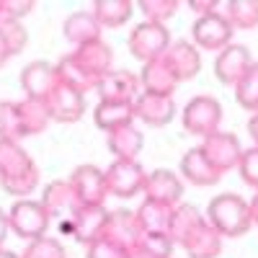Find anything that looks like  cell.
Here are the masks:
<instances>
[{
	"label": "cell",
	"instance_id": "1",
	"mask_svg": "<svg viewBox=\"0 0 258 258\" xmlns=\"http://www.w3.org/2000/svg\"><path fill=\"white\" fill-rule=\"evenodd\" d=\"M0 186L11 197L24 199L39 186V168L18 142L0 140Z\"/></svg>",
	"mask_w": 258,
	"mask_h": 258
},
{
	"label": "cell",
	"instance_id": "2",
	"mask_svg": "<svg viewBox=\"0 0 258 258\" xmlns=\"http://www.w3.org/2000/svg\"><path fill=\"white\" fill-rule=\"evenodd\" d=\"M207 222L217 230L222 238H240L253 227L250 207L238 194H220L207 207Z\"/></svg>",
	"mask_w": 258,
	"mask_h": 258
},
{
	"label": "cell",
	"instance_id": "3",
	"mask_svg": "<svg viewBox=\"0 0 258 258\" xmlns=\"http://www.w3.org/2000/svg\"><path fill=\"white\" fill-rule=\"evenodd\" d=\"M129 54L140 62H153L160 59L165 54V49L170 47V34L163 24H150V21H142L132 29L129 34Z\"/></svg>",
	"mask_w": 258,
	"mask_h": 258
},
{
	"label": "cell",
	"instance_id": "4",
	"mask_svg": "<svg viewBox=\"0 0 258 258\" xmlns=\"http://www.w3.org/2000/svg\"><path fill=\"white\" fill-rule=\"evenodd\" d=\"M183 129L197 137H209L214 132H220V121H222V106L217 98L212 96H197L186 103L183 109Z\"/></svg>",
	"mask_w": 258,
	"mask_h": 258
},
{
	"label": "cell",
	"instance_id": "5",
	"mask_svg": "<svg viewBox=\"0 0 258 258\" xmlns=\"http://www.w3.org/2000/svg\"><path fill=\"white\" fill-rule=\"evenodd\" d=\"M232 26L225 18V13H209L194 21L191 26V44L197 49H209V52H222L225 47L232 44Z\"/></svg>",
	"mask_w": 258,
	"mask_h": 258
},
{
	"label": "cell",
	"instance_id": "6",
	"mask_svg": "<svg viewBox=\"0 0 258 258\" xmlns=\"http://www.w3.org/2000/svg\"><path fill=\"white\" fill-rule=\"evenodd\" d=\"M8 220H11V230L24 240H36L41 235H47V227L52 222L41 202H31V199L16 202L8 212Z\"/></svg>",
	"mask_w": 258,
	"mask_h": 258
},
{
	"label": "cell",
	"instance_id": "7",
	"mask_svg": "<svg viewBox=\"0 0 258 258\" xmlns=\"http://www.w3.org/2000/svg\"><path fill=\"white\" fill-rule=\"evenodd\" d=\"M75 188V197L80 207H101L109 197V186H106V170H101L93 163L78 165L73 176L68 178Z\"/></svg>",
	"mask_w": 258,
	"mask_h": 258
},
{
	"label": "cell",
	"instance_id": "8",
	"mask_svg": "<svg viewBox=\"0 0 258 258\" xmlns=\"http://www.w3.org/2000/svg\"><path fill=\"white\" fill-rule=\"evenodd\" d=\"M145 181H147V173L137 160H114L109 170H106L109 194H114L119 199H132L137 194H142Z\"/></svg>",
	"mask_w": 258,
	"mask_h": 258
},
{
	"label": "cell",
	"instance_id": "9",
	"mask_svg": "<svg viewBox=\"0 0 258 258\" xmlns=\"http://www.w3.org/2000/svg\"><path fill=\"white\" fill-rule=\"evenodd\" d=\"M199 150L204 153V158L220 170V173H227V170L238 168L240 155H243L240 140L235 135H230V132H214V135L204 137Z\"/></svg>",
	"mask_w": 258,
	"mask_h": 258
},
{
	"label": "cell",
	"instance_id": "10",
	"mask_svg": "<svg viewBox=\"0 0 258 258\" xmlns=\"http://www.w3.org/2000/svg\"><path fill=\"white\" fill-rule=\"evenodd\" d=\"M165 62V68L173 73V78L181 80H191L197 78L202 70V54L199 49L191 44L188 39H178V41H170V47L165 49V54L160 57Z\"/></svg>",
	"mask_w": 258,
	"mask_h": 258
},
{
	"label": "cell",
	"instance_id": "11",
	"mask_svg": "<svg viewBox=\"0 0 258 258\" xmlns=\"http://www.w3.org/2000/svg\"><path fill=\"white\" fill-rule=\"evenodd\" d=\"M106 220H109V209H106L103 204L101 207H80L75 212V217L64 225L62 230L70 232L78 243L91 245V243H96L101 235H103Z\"/></svg>",
	"mask_w": 258,
	"mask_h": 258
},
{
	"label": "cell",
	"instance_id": "12",
	"mask_svg": "<svg viewBox=\"0 0 258 258\" xmlns=\"http://www.w3.org/2000/svg\"><path fill=\"white\" fill-rule=\"evenodd\" d=\"M183 197V183L178 181V176L173 170L158 168L153 173H147L145 181V202H158L165 207H178Z\"/></svg>",
	"mask_w": 258,
	"mask_h": 258
},
{
	"label": "cell",
	"instance_id": "13",
	"mask_svg": "<svg viewBox=\"0 0 258 258\" xmlns=\"http://www.w3.org/2000/svg\"><path fill=\"white\" fill-rule=\"evenodd\" d=\"M101 238L111 240V243H116V245H121V248H126V250L135 248V245L140 243V238H142L137 214L129 212V209H111Z\"/></svg>",
	"mask_w": 258,
	"mask_h": 258
},
{
	"label": "cell",
	"instance_id": "14",
	"mask_svg": "<svg viewBox=\"0 0 258 258\" xmlns=\"http://www.w3.org/2000/svg\"><path fill=\"white\" fill-rule=\"evenodd\" d=\"M41 207L47 209V214L54 220V217H59V220H73L75 217V212L80 209V202H78V197H75V188H73V183L70 181H52V183H47V188H44V197H41Z\"/></svg>",
	"mask_w": 258,
	"mask_h": 258
},
{
	"label": "cell",
	"instance_id": "15",
	"mask_svg": "<svg viewBox=\"0 0 258 258\" xmlns=\"http://www.w3.org/2000/svg\"><path fill=\"white\" fill-rule=\"evenodd\" d=\"M21 85H24V91H26V98L47 101V98H49V93L59 85L54 64L41 62V59H36V62L26 64V68L21 70Z\"/></svg>",
	"mask_w": 258,
	"mask_h": 258
},
{
	"label": "cell",
	"instance_id": "16",
	"mask_svg": "<svg viewBox=\"0 0 258 258\" xmlns=\"http://www.w3.org/2000/svg\"><path fill=\"white\" fill-rule=\"evenodd\" d=\"M253 64V57L245 44H230L214 59V75L222 85H235Z\"/></svg>",
	"mask_w": 258,
	"mask_h": 258
},
{
	"label": "cell",
	"instance_id": "17",
	"mask_svg": "<svg viewBox=\"0 0 258 258\" xmlns=\"http://www.w3.org/2000/svg\"><path fill=\"white\" fill-rule=\"evenodd\" d=\"M96 93L101 101H116V103H135L140 96V78L126 70H111L103 75L96 85Z\"/></svg>",
	"mask_w": 258,
	"mask_h": 258
},
{
	"label": "cell",
	"instance_id": "18",
	"mask_svg": "<svg viewBox=\"0 0 258 258\" xmlns=\"http://www.w3.org/2000/svg\"><path fill=\"white\" fill-rule=\"evenodd\" d=\"M47 109H49L52 121L73 124L85 114V101H83V93H78V91H73V88L59 83L47 98Z\"/></svg>",
	"mask_w": 258,
	"mask_h": 258
},
{
	"label": "cell",
	"instance_id": "19",
	"mask_svg": "<svg viewBox=\"0 0 258 258\" xmlns=\"http://www.w3.org/2000/svg\"><path fill=\"white\" fill-rule=\"evenodd\" d=\"M176 114L173 96H153L142 93L135 98V116L145 121L147 126H165Z\"/></svg>",
	"mask_w": 258,
	"mask_h": 258
},
{
	"label": "cell",
	"instance_id": "20",
	"mask_svg": "<svg viewBox=\"0 0 258 258\" xmlns=\"http://www.w3.org/2000/svg\"><path fill=\"white\" fill-rule=\"evenodd\" d=\"M73 57L78 59V64L83 70H88L98 80L111 73L114 52H111V47L106 44L103 39H96V41H88V44H83V47H75Z\"/></svg>",
	"mask_w": 258,
	"mask_h": 258
},
{
	"label": "cell",
	"instance_id": "21",
	"mask_svg": "<svg viewBox=\"0 0 258 258\" xmlns=\"http://www.w3.org/2000/svg\"><path fill=\"white\" fill-rule=\"evenodd\" d=\"M181 173L194 186H214V183H220V178H222V173L204 158V153L199 147H191L188 153H183V158H181Z\"/></svg>",
	"mask_w": 258,
	"mask_h": 258
},
{
	"label": "cell",
	"instance_id": "22",
	"mask_svg": "<svg viewBox=\"0 0 258 258\" xmlns=\"http://www.w3.org/2000/svg\"><path fill=\"white\" fill-rule=\"evenodd\" d=\"M181 245L188 253V258H217L222 253V235L204 220Z\"/></svg>",
	"mask_w": 258,
	"mask_h": 258
},
{
	"label": "cell",
	"instance_id": "23",
	"mask_svg": "<svg viewBox=\"0 0 258 258\" xmlns=\"http://www.w3.org/2000/svg\"><path fill=\"white\" fill-rule=\"evenodd\" d=\"M178 80L173 78L165 68L163 59H153V62H145L142 64V73H140V88L142 93H153V96H173Z\"/></svg>",
	"mask_w": 258,
	"mask_h": 258
},
{
	"label": "cell",
	"instance_id": "24",
	"mask_svg": "<svg viewBox=\"0 0 258 258\" xmlns=\"http://www.w3.org/2000/svg\"><path fill=\"white\" fill-rule=\"evenodd\" d=\"M135 103H116V101H98L93 109V121L106 135L119 126L135 124Z\"/></svg>",
	"mask_w": 258,
	"mask_h": 258
},
{
	"label": "cell",
	"instance_id": "25",
	"mask_svg": "<svg viewBox=\"0 0 258 258\" xmlns=\"http://www.w3.org/2000/svg\"><path fill=\"white\" fill-rule=\"evenodd\" d=\"M106 145H109L111 155L116 160H137L140 150L145 145V137L135 124H126V126H119L106 135Z\"/></svg>",
	"mask_w": 258,
	"mask_h": 258
},
{
	"label": "cell",
	"instance_id": "26",
	"mask_svg": "<svg viewBox=\"0 0 258 258\" xmlns=\"http://www.w3.org/2000/svg\"><path fill=\"white\" fill-rule=\"evenodd\" d=\"M62 31H64V39L73 41L75 47L101 39V26L91 11H75L73 16H68V21L62 24Z\"/></svg>",
	"mask_w": 258,
	"mask_h": 258
},
{
	"label": "cell",
	"instance_id": "27",
	"mask_svg": "<svg viewBox=\"0 0 258 258\" xmlns=\"http://www.w3.org/2000/svg\"><path fill=\"white\" fill-rule=\"evenodd\" d=\"M54 70H57V80L62 85H68V88H73V91H78L83 96L88 91H96V85H98V78H93L88 70H83L73 54H64L54 64Z\"/></svg>",
	"mask_w": 258,
	"mask_h": 258
},
{
	"label": "cell",
	"instance_id": "28",
	"mask_svg": "<svg viewBox=\"0 0 258 258\" xmlns=\"http://www.w3.org/2000/svg\"><path fill=\"white\" fill-rule=\"evenodd\" d=\"M18 121H21V132H24V137L41 135L49 126V121H52L47 101H36V98L18 101Z\"/></svg>",
	"mask_w": 258,
	"mask_h": 258
},
{
	"label": "cell",
	"instance_id": "29",
	"mask_svg": "<svg viewBox=\"0 0 258 258\" xmlns=\"http://www.w3.org/2000/svg\"><path fill=\"white\" fill-rule=\"evenodd\" d=\"M135 214H137L142 235H168L170 232L173 207H165V204H158V202H145Z\"/></svg>",
	"mask_w": 258,
	"mask_h": 258
},
{
	"label": "cell",
	"instance_id": "30",
	"mask_svg": "<svg viewBox=\"0 0 258 258\" xmlns=\"http://www.w3.org/2000/svg\"><path fill=\"white\" fill-rule=\"evenodd\" d=\"M135 11L132 0H96L91 13L96 16L101 29H119L124 26Z\"/></svg>",
	"mask_w": 258,
	"mask_h": 258
},
{
	"label": "cell",
	"instance_id": "31",
	"mask_svg": "<svg viewBox=\"0 0 258 258\" xmlns=\"http://www.w3.org/2000/svg\"><path fill=\"white\" fill-rule=\"evenodd\" d=\"M202 222H204V217H202V212L194 207V204H178V207H173V217H170V232H168L170 240L181 245Z\"/></svg>",
	"mask_w": 258,
	"mask_h": 258
},
{
	"label": "cell",
	"instance_id": "32",
	"mask_svg": "<svg viewBox=\"0 0 258 258\" xmlns=\"http://www.w3.org/2000/svg\"><path fill=\"white\" fill-rule=\"evenodd\" d=\"M225 18L232 29H255L258 26V0H230L225 3Z\"/></svg>",
	"mask_w": 258,
	"mask_h": 258
},
{
	"label": "cell",
	"instance_id": "33",
	"mask_svg": "<svg viewBox=\"0 0 258 258\" xmlns=\"http://www.w3.org/2000/svg\"><path fill=\"white\" fill-rule=\"evenodd\" d=\"M235 98L243 109L250 114H258V62H253L248 73L235 83Z\"/></svg>",
	"mask_w": 258,
	"mask_h": 258
},
{
	"label": "cell",
	"instance_id": "34",
	"mask_svg": "<svg viewBox=\"0 0 258 258\" xmlns=\"http://www.w3.org/2000/svg\"><path fill=\"white\" fill-rule=\"evenodd\" d=\"M0 39H3V44L8 47V52H11V57L13 54H21L26 49V44H29V31H26V26L21 24V21H16V18H3L0 21Z\"/></svg>",
	"mask_w": 258,
	"mask_h": 258
},
{
	"label": "cell",
	"instance_id": "35",
	"mask_svg": "<svg viewBox=\"0 0 258 258\" xmlns=\"http://www.w3.org/2000/svg\"><path fill=\"white\" fill-rule=\"evenodd\" d=\"M178 0H140L137 8L142 11L145 21H150V24H163L165 21H170L176 13H178Z\"/></svg>",
	"mask_w": 258,
	"mask_h": 258
},
{
	"label": "cell",
	"instance_id": "36",
	"mask_svg": "<svg viewBox=\"0 0 258 258\" xmlns=\"http://www.w3.org/2000/svg\"><path fill=\"white\" fill-rule=\"evenodd\" d=\"M24 137L18 121V103L16 101H0V140L18 142Z\"/></svg>",
	"mask_w": 258,
	"mask_h": 258
},
{
	"label": "cell",
	"instance_id": "37",
	"mask_svg": "<svg viewBox=\"0 0 258 258\" xmlns=\"http://www.w3.org/2000/svg\"><path fill=\"white\" fill-rule=\"evenodd\" d=\"M21 258H68V250H64V245L59 240L41 235L36 240H29V245L21 253Z\"/></svg>",
	"mask_w": 258,
	"mask_h": 258
},
{
	"label": "cell",
	"instance_id": "38",
	"mask_svg": "<svg viewBox=\"0 0 258 258\" xmlns=\"http://www.w3.org/2000/svg\"><path fill=\"white\" fill-rule=\"evenodd\" d=\"M147 255L153 258H170L173 255V240H170V235H142L140 243H137Z\"/></svg>",
	"mask_w": 258,
	"mask_h": 258
},
{
	"label": "cell",
	"instance_id": "39",
	"mask_svg": "<svg viewBox=\"0 0 258 258\" xmlns=\"http://www.w3.org/2000/svg\"><path fill=\"white\" fill-rule=\"evenodd\" d=\"M238 170H240V178L258 191V147H250V150H243L240 155V163H238Z\"/></svg>",
	"mask_w": 258,
	"mask_h": 258
},
{
	"label": "cell",
	"instance_id": "40",
	"mask_svg": "<svg viewBox=\"0 0 258 258\" xmlns=\"http://www.w3.org/2000/svg\"><path fill=\"white\" fill-rule=\"evenodd\" d=\"M85 258H126V248L106 240V238H98L96 243L88 245V253Z\"/></svg>",
	"mask_w": 258,
	"mask_h": 258
},
{
	"label": "cell",
	"instance_id": "41",
	"mask_svg": "<svg viewBox=\"0 0 258 258\" xmlns=\"http://www.w3.org/2000/svg\"><path fill=\"white\" fill-rule=\"evenodd\" d=\"M0 6H3V13H6V18H16V21H21L24 16H29L31 11H34V0H0Z\"/></svg>",
	"mask_w": 258,
	"mask_h": 258
},
{
	"label": "cell",
	"instance_id": "42",
	"mask_svg": "<svg viewBox=\"0 0 258 258\" xmlns=\"http://www.w3.org/2000/svg\"><path fill=\"white\" fill-rule=\"evenodd\" d=\"M220 6H222L220 0H188V8L197 13L199 18L202 16H209V13H217Z\"/></svg>",
	"mask_w": 258,
	"mask_h": 258
},
{
	"label": "cell",
	"instance_id": "43",
	"mask_svg": "<svg viewBox=\"0 0 258 258\" xmlns=\"http://www.w3.org/2000/svg\"><path fill=\"white\" fill-rule=\"evenodd\" d=\"M8 230H11V220H8V214L0 209V248H3V243L8 238Z\"/></svg>",
	"mask_w": 258,
	"mask_h": 258
},
{
	"label": "cell",
	"instance_id": "44",
	"mask_svg": "<svg viewBox=\"0 0 258 258\" xmlns=\"http://www.w3.org/2000/svg\"><path fill=\"white\" fill-rule=\"evenodd\" d=\"M248 132H250V137H253V142H255V147H258V114L250 116V121H248Z\"/></svg>",
	"mask_w": 258,
	"mask_h": 258
},
{
	"label": "cell",
	"instance_id": "45",
	"mask_svg": "<svg viewBox=\"0 0 258 258\" xmlns=\"http://www.w3.org/2000/svg\"><path fill=\"white\" fill-rule=\"evenodd\" d=\"M248 207H250V220H253V225L258 227V191H255L253 202H248Z\"/></svg>",
	"mask_w": 258,
	"mask_h": 258
},
{
	"label": "cell",
	"instance_id": "46",
	"mask_svg": "<svg viewBox=\"0 0 258 258\" xmlns=\"http://www.w3.org/2000/svg\"><path fill=\"white\" fill-rule=\"evenodd\" d=\"M126 258H153V255H147L140 245H135V248H129V250H126Z\"/></svg>",
	"mask_w": 258,
	"mask_h": 258
},
{
	"label": "cell",
	"instance_id": "47",
	"mask_svg": "<svg viewBox=\"0 0 258 258\" xmlns=\"http://www.w3.org/2000/svg\"><path fill=\"white\" fill-rule=\"evenodd\" d=\"M8 59H11V52H8V47L3 44V39H0V68H3Z\"/></svg>",
	"mask_w": 258,
	"mask_h": 258
},
{
	"label": "cell",
	"instance_id": "48",
	"mask_svg": "<svg viewBox=\"0 0 258 258\" xmlns=\"http://www.w3.org/2000/svg\"><path fill=\"white\" fill-rule=\"evenodd\" d=\"M0 258H21V255H16V253H11L6 248H0Z\"/></svg>",
	"mask_w": 258,
	"mask_h": 258
},
{
	"label": "cell",
	"instance_id": "49",
	"mask_svg": "<svg viewBox=\"0 0 258 258\" xmlns=\"http://www.w3.org/2000/svg\"><path fill=\"white\" fill-rule=\"evenodd\" d=\"M6 18V13H3V6H0V21H3Z\"/></svg>",
	"mask_w": 258,
	"mask_h": 258
}]
</instances>
